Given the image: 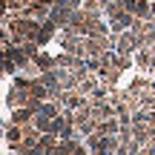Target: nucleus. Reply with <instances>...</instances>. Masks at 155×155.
Returning <instances> with one entry per match:
<instances>
[{
    "label": "nucleus",
    "mask_w": 155,
    "mask_h": 155,
    "mask_svg": "<svg viewBox=\"0 0 155 155\" xmlns=\"http://www.w3.org/2000/svg\"><path fill=\"white\" fill-rule=\"evenodd\" d=\"M32 61H35V66H40V69H43V72H49V66H52V63H55V61H52L49 55H35Z\"/></svg>",
    "instance_id": "f257e3e1"
}]
</instances>
